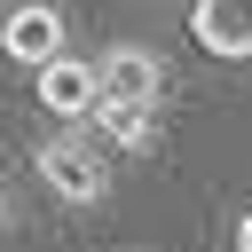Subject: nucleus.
I'll list each match as a JSON object with an SVG mask.
<instances>
[{
    "instance_id": "obj_1",
    "label": "nucleus",
    "mask_w": 252,
    "mask_h": 252,
    "mask_svg": "<svg viewBox=\"0 0 252 252\" xmlns=\"http://www.w3.org/2000/svg\"><path fill=\"white\" fill-rule=\"evenodd\" d=\"M32 173H39L63 205H102V197H110V165H102V150H94L87 134H47V142L32 150Z\"/></svg>"
},
{
    "instance_id": "obj_8",
    "label": "nucleus",
    "mask_w": 252,
    "mask_h": 252,
    "mask_svg": "<svg viewBox=\"0 0 252 252\" xmlns=\"http://www.w3.org/2000/svg\"><path fill=\"white\" fill-rule=\"evenodd\" d=\"M0 228H8V189H0Z\"/></svg>"
},
{
    "instance_id": "obj_3",
    "label": "nucleus",
    "mask_w": 252,
    "mask_h": 252,
    "mask_svg": "<svg viewBox=\"0 0 252 252\" xmlns=\"http://www.w3.org/2000/svg\"><path fill=\"white\" fill-rule=\"evenodd\" d=\"M0 55L8 63H55L63 55V8L55 0H24V8H8L0 16Z\"/></svg>"
},
{
    "instance_id": "obj_5",
    "label": "nucleus",
    "mask_w": 252,
    "mask_h": 252,
    "mask_svg": "<svg viewBox=\"0 0 252 252\" xmlns=\"http://www.w3.org/2000/svg\"><path fill=\"white\" fill-rule=\"evenodd\" d=\"M94 63H102V94H110V102H142V110H150V102L165 94V63H158V47H142V39H134V47L118 39V47H102Z\"/></svg>"
},
{
    "instance_id": "obj_4",
    "label": "nucleus",
    "mask_w": 252,
    "mask_h": 252,
    "mask_svg": "<svg viewBox=\"0 0 252 252\" xmlns=\"http://www.w3.org/2000/svg\"><path fill=\"white\" fill-rule=\"evenodd\" d=\"M189 39L220 63H252V0H189Z\"/></svg>"
},
{
    "instance_id": "obj_6",
    "label": "nucleus",
    "mask_w": 252,
    "mask_h": 252,
    "mask_svg": "<svg viewBox=\"0 0 252 252\" xmlns=\"http://www.w3.org/2000/svg\"><path fill=\"white\" fill-rule=\"evenodd\" d=\"M94 126H102V142H118L126 158H150V150H158V126H150L142 102H110V94H102V102H94Z\"/></svg>"
},
{
    "instance_id": "obj_7",
    "label": "nucleus",
    "mask_w": 252,
    "mask_h": 252,
    "mask_svg": "<svg viewBox=\"0 0 252 252\" xmlns=\"http://www.w3.org/2000/svg\"><path fill=\"white\" fill-rule=\"evenodd\" d=\"M236 252H252V205H244V220H236Z\"/></svg>"
},
{
    "instance_id": "obj_2",
    "label": "nucleus",
    "mask_w": 252,
    "mask_h": 252,
    "mask_svg": "<svg viewBox=\"0 0 252 252\" xmlns=\"http://www.w3.org/2000/svg\"><path fill=\"white\" fill-rule=\"evenodd\" d=\"M32 87H39V110H47V118L79 126V118H94V102H102V63H87V55L63 47L55 63L32 71Z\"/></svg>"
}]
</instances>
